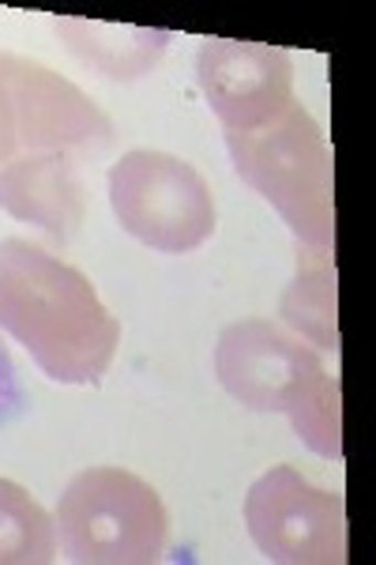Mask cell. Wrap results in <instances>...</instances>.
Returning <instances> with one entry per match:
<instances>
[{
	"mask_svg": "<svg viewBox=\"0 0 376 565\" xmlns=\"http://www.w3.org/2000/svg\"><path fill=\"white\" fill-rule=\"evenodd\" d=\"M0 328L61 385H98L121 343L95 282L26 238H0Z\"/></svg>",
	"mask_w": 376,
	"mask_h": 565,
	"instance_id": "cell-1",
	"label": "cell"
},
{
	"mask_svg": "<svg viewBox=\"0 0 376 565\" xmlns=\"http://www.w3.org/2000/svg\"><path fill=\"white\" fill-rule=\"evenodd\" d=\"M226 151L237 178L279 212L309 249L335 253V167L324 129L305 106L256 132H226Z\"/></svg>",
	"mask_w": 376,
	"mask_h": 565,
	"instance_id": "cell-2",
	"label": "cell"
},
{
	"mask_svg": "<svg viewBox=\"0 0 376 565\" xmlns=\"http://www.w3.org/2000/svg\"><path fill=\"white\" fill-rule=\"evenodd\" d=\"M57 546L79 565H151L170 540L159 490L125 468H84L57 498Z\"/></svg>",
	"mask_w": 376,
	"mask_h": 565,
	"instance_id": "cell-3",
	"label": "cell"
},
{
	"mask_svg": "<svg viewBox=\"0 0 376 565\" xmlns=\"http://www.w3.org/2000/svg\"><path fill=\"white\" fill-rule=\"evenodd\" d=\"M109 204L125 234L154 253H196L215 234V196L192 162L136 148L109 167Z\"/></svg>",
	"mask_w": 376,
	"mask_h": 565,
	"instance_id": "cell-4",
	"label": "cell"
},
{
	"mask_svg": "<svg viewBox=\"0 0 376 565\" xmlns=\"http://www.w3.org/2000/svg\"><path fill=\"white\" fill-rule=\"evenodd\" d=\"M245 524L256 551L279 565H343L346 505L335 490L313 487L298 468L264 471L245 494Z\"/></svg>",
	"mask_w": 376,
	"mask_h": 565,
	"instance_id": "cell-5",
	"label": "cell"
},
{
	"mask_svg": "<svg viewBox=\"0 0 376 565\" xmlns=\"http://www.w3.org/2000/svg\"><path fill=\"white\" fill-rule=\"evenodd\" d=\"M196 84L226 132H256L293 106V61L282 45L207 39Z\"/></svg>",
	"mask_w": 376,
	"mask_h": 565,
	"instance_id": "cell-6",
	"label": "cell"
},
{
	"mask_svg": "<svg viewBox=\"0 0 376 565\" xmlns=\"http://www.w3.org/2000/svg\"><path fill=\"white\" fill-rule=\"evenodd\" d=\"M320 354L264 317L237 321L215 343V377L241 407L264 415H282L316 373Z\"/></svg>",
	"mask_w": 376,
	"mask_h": 565,
	"instance_id": "cell-7",
	"label": "cell"
},
{
	"mask_svg": "<svg viewBox=\"0 0 376 565\" xmlns=\"http://www.w3.org/2000/svg\"><path fill=\"white\" fill-rule=\"evenodd\" d=\"M4 76L12 90L20 151H76L106 143L114 136L109 117L79 90L72 79L53 72L42 61L4 53Z\"/></svg>",
	"mask_w": 376,
	"mask_h": 565,
	"instance_id": "cell-8",
	"label": "cell"
},
{
	"mask_svg": "<svg viewBox=\"0 0 376 565\" xmlns=\"http://www.w3.org/2000/svg\"><path fill=\"white\" fill-rule=\"evenodd\" d=\"M0 207L15 223H31L50 238L68 242L87 215L84 185L68 151H34L0 167Z\"/></svg>",
	"mask_w": 376,
	"mask_h": 565,
	"instance_id": "cell-9",
	"label": "cell"
},
{
	"mask_svg": "<svg viewBox=\"0 0 376 565\" xmlns=\"http://www.w3.org/2000/svg\"><path fill=\"white\" fill-rule=\"evenodd\" d=\"M53 31L61 34L79 65L106 79H117V84L147 76L173 42V31H159V26L76 20V15H57Z\"/></svg>",
	"mask_w": 376,
	"mask_h": 565,
	"instance_id": "cell-10",
	"label": "cell"
},
{
	"mask_svg": "<svg viewBox=\"0 0 376 565\" xmlns=\"http://www.w3.org/2000/svg\"><path fill=\"white\" fill-rule=\"evenodd\" d=\"M279 313L287 328L305 335L316 351H339V287L332 249H298V271L282 290Z\"/></svg>",
	"mask_w": 376,
	"mask_h": 565,
	"instance_id": "cell-11",
	"label": "cell"
},
{
	"mask_svg": "<svg viewBox=\"0 0 376 565\" xmlns=\"http://www.w3.org/2000/svg\"><path fill=\"white\" fill-rule=\"evenodd\" d=\"M57 558L53 516L20 482L0 479V565H45Z\"/></svg>",
	"mask_w": 376,
	"mask_h": 565,
	"instance_id": "cell-12",
	"label": "cell"
},
{
	"mask_svg": "<svg viewBox=\"0 0 376 565\" xmlns=\"http://www.w3.org/2000/svg\"><path fill=\"white\" fill-rule=\"evenodd\" d=\"M290 418L293 434L305 449H313L316 457L339 460L343 457V396H339V377L327 370H320L298 396L290 399V407L282 412Z\"/></svg>",
	"mask_w": 376,
	"mask_h": 565,
	"instance_id": "cell-13",
	"label": "cell"
},
{
	"mask_svg": "<svg viewBox=\"0 0 376 565\" xmlns=\"http://www.w3.org/2000/svg\"><path fill=\"white\" fill-rule=\"evenodd\" d=\"M20 125H15V106L12 90H8L4 76V50H0V167H8L12 159H20Z\"/></svg>",
	"mask_w": 376,
	"mask_h": 565,
	"instance_id": "cell-14",
	"label": "cell"
},
{
	"mask_svg": "<svg viewBox=\"0 0 376 565\" xmlns=\"http://www.w3.org/2000/svg\"><path fill=\"white\" fill-rule=\"evenodd\" d=\"M23 407V385L15 377V366L8 359V351L0 348V423H8Z\"/></svg>",
	"mask_w": 376,
	"mask_h": 565,
	"instance_id": "cell-15",
	"label": "cell"
}]
</instances>
